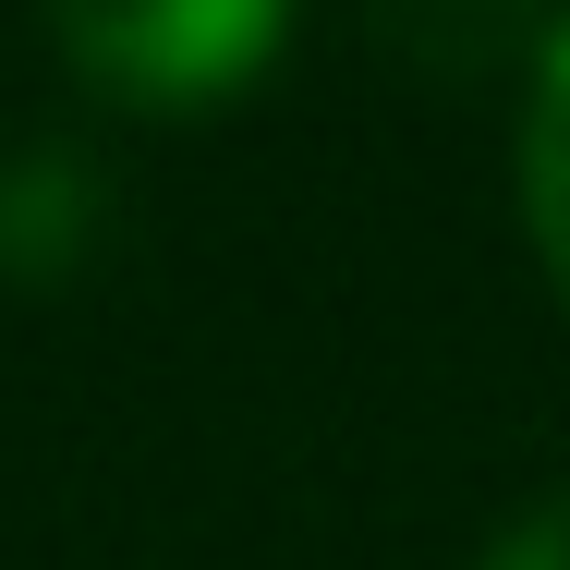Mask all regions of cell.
<instances>
[{
  "instance_id": "obj_1",
  "label": "cell",
  "mask_w": 570,
  "mask_h": 570,
  "mask_svg": "<svg viewBox=\"0 0 570 570\" xmlns=\"http://www.w3.org/2000/svg\"><path fill=\"white\" fill-rule=\"evenodd\" d=\"M49 37L121 110H207L279 61L292 0H49Z\"/></svg>"
},
{
  "instance_id": "obj_2",
  "label": "cell",
  "mask_w": 570,
  "mask_h": 570,
  "mask_svg": "<svg viewBox=\"0 0 570 570\" xmlns=\"http://www.w3.org/2000/svg\"><path fill=\"white\" fill-rule=\"evenodd\" d=\"M522 230H534L547 279L570 292V24H547L534 86H522Z\"/></svg>"
},
{
  "instance_id": "obj_3",
  "label": "cell",
  "mask_w": 570,
  "mask_h": 570,
  "mask_svg": "<svg viewBox=\"0 0 570 570\" xmlns=\"http://www.w3.org/2000/svg\"><path fill=\"white\" fill-rule=\"evenodd\" d=\"M376 24H389V49L425 61V73H485V61H510L522 37L547 49L534 0H376Z\"/></svg>"
},
{
  "instance_id": "obj_4",
  "label": "cell",
  "mask_w": 570,
  "mask_h": 570,
  "mask_svg": "<svg viewBox=\"0 0 570 570\" xmlns=\"http://www.w3.org/2000/svg\"><path fill=\"white\" fill-rule=\"evenodd\" d=\"M98 230V183L73 158H12L0 170V267H73Z\"/></svg>"
},
{
  "instance_id": "obj_5",
  "label": "cell",
  "mask_w": 570,
  "mask_h": 570,
  "mask_svg": "<svg viewBox=\"0 0 570 570\" xmlns=\"http://www.w3.org/2000/svg\"><path fill=\"white\" fill-rule=\"evenodd\" d=\"M473 570H570V498H534V510H522Z\"/></svg>"
}]
</instances>
